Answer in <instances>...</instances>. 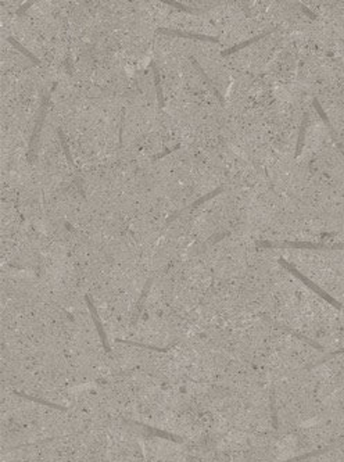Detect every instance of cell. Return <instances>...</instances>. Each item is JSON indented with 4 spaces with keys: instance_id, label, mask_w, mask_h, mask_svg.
<instances>
[{
    "instance_id": "6",
    "label": "cell",
    "mask_w": 344,
    "mask_h": 462,
    "mask_svg": "<svg viewBox=\"0 0 344 462\" xmlns=\"http://www.w3.org/2000/svg\"><path fill=\"white\" fill-rule=\"evenodd\" d=\"M7 40H8V43L11 44V46H13L14 49H17V50L20 51V53H22V54H24L25 57H28V59H30L31 61H32V63H35L37 66H42V61H40V60L38 59V57H37V56H35V54H32V53H31L30 50H27V49H25V47H24V46H22L21 43H20V42H17V40H15L14 38H13V37H8V38H7Z\"/></svg>"
},
{
    "instance_id": "2",
    "label": "cell",
    "mask_w": 344,
    "mask_h": 462,
    "mask_svg": "<svg viewBox=\"0 0 344 462\" xmlns=\"http://www.w3.org/2000/svg\"><path fill=\"white\" fill-rule=\"evenodd\" d=\"M279 263H280V264L283 265V267H285V268H286V270H287V271L292 272V273H293L294 276H297V278L300 279V280H303V282H304V283H306V285H307L308 287H311V289L314 290L315 293H318V294H319V296H322L323 299H325V300L328 301V303H330L332 306H335V307L339 308V309L342 308V304H340L339 301L335 300V299H333L332 296H329V294L326 293V292H323V290H322V289H321V287H318V286H316V285H314V283H312V282H311V280H309V279H308V278H306V276H304V275H303L301 272L297 271V270H296V268H293V267H292V265H290V264H287V263H286L285 260H282V258H280V260H279Z\"/></svg>"
},
{
    "instance_id": "13",
    "label": "cell",
    "mask_w": 344,
    "mask_h": 462,
    "mask_svg": "<svg viewBox=\"0 0 344 462\" xmlns=\"http://www.w3.org/2000/svg\"><path fill=\"white\" fill-rule=\"evenodd\" d=\"M176 149H179V146H175V147H174V149H168V150H165V152H164V153L160 154V155H155V157H154L153 160H160V158H162V157H165L167 154H169V153H171V152H174V150H176Z\"/></svg>"
},
{
    "instance_id": "11",
    "label": "cell",
    "mask_w": 344,
    "mask_h": 462,
    "mask_svg": "<svg viewBox=\"0 0 344 462\" xmlns=\"http://www.w3.org/2000/svg\"><path fill=\"white\" fill-rule=\"evenodd\" d=\"M165 4H168V6H172V7L178 8V10H183V11H186V13H200L201 10H194V8L191 7H186V6H183L181 3H178V1H164Z\"/></svg>"
},
{
    "instance_id": "1",
    "label": "cell",
    "mask_w": 344,
    "mask_h": 462,
    "mask_svg": "<svg viewBox=\"0 0 344 462\" xmlns=\"http://www.w3.org/2000/svg\"><path fill=\"white\" fill-rule=\"evenodd\" d=\"M54 88H56V83L53 85V88L50 89V92H47V93H46V96L43 97V100H42V104H40L39 113H38V121H37V124H35V126H34V132H32V135H31L30 149H28V161L30 162L34 161V158H35L38 140H39V136H40V132H42V126H43L44 118H46V110H47V106H49L51 93H53Z\"/></svg>"
},
{
    "instance_id": "3",
    "label": "cell",
    "mask_w": 344,
    "mask_h": 462,
    "mask_svg": "<svg viewBox=\"0 0 344 462\" xmlns=\"http://www.w3.org/2000/svg\"><path fill=\"white\" fill-rule=\"evenodd\" d=\"M157 34L162 35H168V37L183 38V39H194V40H204V42H218V39L214 37H207V35H200V34H191V32H183L178 30H169V28H157Z\"/></svg>"
},
{
    "instance_id": "4",
    "label": "cell",
    "mask_w": 344,
    "mask_h": 462,
    "mask_svg": "<svg viewBox=\"0 0 344 462\" xmlns=\"http://www.w3.org/2000/svg\"><path fill=\"white\" fill-rule=\"evenodd\" d=\"M222 192H224V189H222V188H218V189H215V191L211 192V193H208V194H205V196H203V197H201V198H198V200H196V201H194V203H191V205H186L185 208H182V210H179V211H176V213L172 214V215H171L169 218H167V221H165V224H169V222H172V221H175L176 218H179V217H181L182 214L186 213V211H191V210H193V208H196V207H198V205H201V204H203V203H205V201H208L210 198L215 197L217 194H220V193H222Z\"/></svg>"
},
{
    "instance_id": "12",
    "label": "cell",
    "mask_w": 344,
    "mask_h": 462,
    "mask_svg": "<svg viewBox=\"0 0 344 462\" xmlns=\"http://www.w3.org/2000/svg\"><path fill=\"white\" fill-rule=\"evenodd\" d=\"M34 3H35L34 0H31V1H27V3H24L21 7L18 8L17 11H15V15H18V17H20L21 14H24V13H25V11H27V10L31 7V6H34Z\"/></svg>"
},
{
    "instance_id": "10",
    "label": "cell",
    "mask_w": 344,
    "mask_h": 462,
    "mask_svg": "<svg viewBox=\"0 0 344 462\" xmlns=\"http://www.w3.org/2000/svg\"><path fill=\"white\" fill-rule=\"evenodd\" d=\"M342 354H344V347H342V348H339V350H335V351H330L329 354H326L325 357H322V358H319V359H318V361H316V362H314V364H309V365H308L307 368H315V367H318V365H321V364H325V362H328V361H330V359L336 358V357H339V355H342Z\"/></svg>"
},
{
    "instance_id": "5",
    "label": "cell",
    "mask_w": 344,
    "mask_h": 462,
    "mask_svg": "<svg viewBox=\"0 0 344 462\" xmlns=\"http://www.w3.org/2000/svg\"><path fill=\"white\" fill-rule=\"evenodd\" d=\"M150 67H152V71H153V75H154V86H155V93H157L158 104H160V109L164 110V107H165V102H164V96H162L160 73H158V68H157V66H155V63H154V61L150 63Z\"/></svg>"
},
{
    "instance_id": "9",
    "label": "cell",
    "mask_w": 344,
    "mask_h": 462,
    "mask_svg": "<svg viewBox=\"0 0 344 462\" xmlns=\"http://www.w3.org/2000/svg\"><path fill=\"white\" fill-rule=\"evenodd\" d=\"M57 133H59V138H60V143H61V147H63V152L66 154L67 157V161L70 162V165H73L74 168H76V165H75V162H74L73 155H71V150H70V147H68V143H67L66 136H64V133L61 129H57Z\"/></svg>"
},
{
    "instance_id": "8",
    "label": "cell",
    "mask_w": 344,
    "mask_h": 462,
    "mask_svg": "<svg viewBox=\"0 0 344 462\" xmlns=\"http://www.w3.org/2000/svg\"><path fill=\"white\" fill-rule=\"evenodd\" d=\"M272 31H275V30H272ZM272 31H268V32H264V34H261V35H258V37L251 38V39H249V40H246V42H242V43L236 44V46H233V47H230V49H228V50L222 51L221 54H222V56H228V54H230V53H233V51H237V50H240V49H244L246 46H249V44L254 43V42H257V40H260V39H263V38L268 37V35L271 34Z\"/></svg>"
},
{
    "instance_id": "7",
    "label": "cell",
    "mask_w": 344,
    "mask_h": 462,
    "mask_svg": "<svg viewBox=\"0 0 344 462\" xmlns=\"http://www.w3.org/2000/svg\"><path fill=\"white\" fill-rule=\"evenodd\" d=\"M335 447H336V444L333 443V444H329L328 447L319 448V450H315V451H311V453H307V454L299 455V457H294V458H290V460H287V461H282V462H301V461H306V460H308V458H312V457H316V455L325 454V453H328V451H330V450H335Z\"/></svg>"
}]
</instances>
